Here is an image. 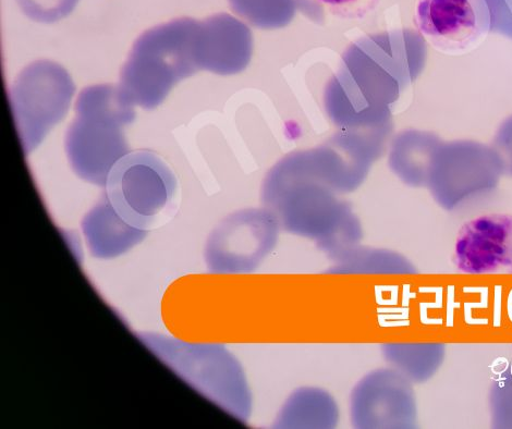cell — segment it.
Listing matches in <instances>:
<instances>
[{"label":"cell","mask_w":512,"mask_h":429,"mask_svg":"<svg viewBox=\"0 0 512 429\" xmlns=\"http://www.w3.org/2000/svg\"><path fill=\"white\" fill-rule=\"evenodd\" d=\"M198 29V21L180 18L145 31L134 42L118 85L130 104L155 109L176 84L200 69Z\"/></svg>","instance_id":"1"},{"label":"cell","mask_w":512,"mask_h":429,"mask_svg":"<svg viewBox=\"0 0 512 429\" xmlns=\"http://www.w3.org/2000/svg\"><path fill=\"white\" fill-rule=\"evenodd\" d=\"M75 108L65 140L69 163L81 179L106 186L113 167L129 154L124 130L136 112L119 88L108 84L83 89Z\"/></svg>","instance_id":"2"},{"label":"cell","mask_w":512,"mask_h":429,"mask_svg":"<svg viewBox=\"0 0 512 429\" xmlns=\"http://www.w3.org/2000/svg\"><path fill=\"white\" fill-rule=\"evenodd\" d=\"M177 192L174 171L149 150L121 158L106 181L109 204L127 225L142 232L161 227L172 217Z\"/></svg>","instance_id":"3"},{"label":"cell","mask_w":512,"mask_h":429,"mask_svg":"<svg viewBox=\"0 0 512 429\" xmlns=\"http://www.w3.org/2000/svg\"><path fill=\"white\" fill-rule=\"evenodd\" d=\"M75 92L68 71L54 61H35L19 73L8 97L24 154L34 151L66 117Z\"/></svg>","instance_id":"4"},{"label":"cell","mask_w":512,"mask_h":429,"mask_svg":"<svg viewBox=\"0 0 512 429\" xmlns=\"http://www.w3.org/2000/svg\"><path fill=\"white\" fill-rule=\"evenodd\" d=\"M503 175L492 146L457 140L440 146L428 183L435 201L456 212L490 198Z\"/></svg>","instance_id":"5"},{"label":"cell","mask_w":512,"mask_h":429,"mask_svg":"<svg viewBox=\"0 0 512 429\" xmlns=\"http://www.w3.org/2000/svg\"><path fill=\"white\" fill-rule=\"evenodd\" d=\"M408 378L387 366L363 376L349 397L355 428H414L418 425L416 392Z\"/></svg>","instance_id":"6"},{"label":"cell","mask_w":512,"mask_h":429,"mask_svg":"<svg viewBox=\"0 0 512 429\" xmlns=\"http://www.w3.org/2000/svg\"><path fill=\"white\" fill-rule=\"evenodd\" d=\"M280 225L273 216L242 213L215 230L207 245V261L217 273H252L279 242Z\"/></svg>","instance_id":"7"},{"label":"cell","mask_w":512,"mask_h":429,"mask_svg":"<svg viewBox=\"0 0 512 429\" xmlns=\"http://www.w3.org/2000/svg\"><path fill=\"white\" fill-rule=\"evenodd\" d=\"M416 24L425 42L438 51H469L491 32L486 0H419Z\"/></svg>","instance_id":"8"},{"label":"cell","mask_w":512,"mask_h":429,"mask_svg":"<svg viewBox=\"0 0 512 429\" xmlns=\"http://www.w3.org/2000/svg\"><path fill=\"white\" fill-rule=\"evenodd\" d=\"M454 261L467 274L511 273L512 215H485L463 226Z\"/></svg>","instance_id":"9"},{"label":"cell","mask_w":512,"mask_h":429,"mask_svg":"<svg viewBox=\"0 0 512 429\" xmlns=\"http://www.w3.org/2000/svg\"><path fill=\"white\" fill-rule=\"evenodd\" d=\"M248 33L240 22L219 15L199 22L197 55L200 69L222 75L234 73L245 64Z\"/></svg>","instance_id":"10"},{"label":"cell","mask_w":512,"mask_h":429,"mask_svg":"<svg viewBox=\"0 0 512 429\" xmlns=\"http://www.w3.org/2000/svg\"><path fill=\"white\" fill-rule=\"evenodd\" d=\"M339 422V407L328 391L301 387L286 399L274 426L278 428H334Z\"/></svg>","instance_id":"11"},{"label":"cell","mask_w":512,"mask_h":429,"mask_svg":"<svg viewBox=\"0 0 512 429\" xmlns=\"http://www.w3.org/2000/svg\"><path fill=\"white\" fill-rule=\"evenodd\" d=\"M388 366L414 384L429 382L440 371L446 349L443 343H385L382 347Z\"/></svg>","instance_id":"12"},{"label":"cell","mask_w":512,"mask_h":429,"mask_svg":"<svg viewBox=\"0 0 512 429\" xmlns=\"http://www.w3.org/2000/svg\"><path fill=\"white\" fill-rule=\"evenodd\" d=\"M331 275L367 276H412L418 268L399 252L383 249L359 247L333 262L326 271Z\"/></svg>","instance_id":"13"},{"label":"cell","mask_w":512,"mask_h":429,"mask_svg":"<svg viewBox=\"0 0 512 429\" xmlns=\"http://www.w3.org/2000/svg\"><path fill=\"white\" fill-rule=\"evenodd\" d=\"M441 141L433 134L409 132L399 141L396 163L402 179L410 185L428 183Z\"/></svg>","instance_id":"14"},{"label":"cell","mask_w":512,"mask_h":429,"mask_svg":"<svg viewBox=\"0 0 512 429\" xmlns=\"http://www.w3.org/2000/svg\"><path fill=\"white\" fill-rule=\"evenodd\" d=\"M489 408L493 428H512V360L497 366L490 389Z\"/></svg>","instance_id":"15"},{"label":"cell","mask_w":512,"mask_h":429,"mask_svg":"<svg viewBox=\"0 0 512 429\" xmlns=\"http://www.w3.org/2000/svg\"><path fill=\"white\" fill-rule=\"evenodd\" d=\"M237 14L253 22H265L268 18L290 14L295 0H229Z\"/></svg>","instance_id":"16"},{"label":"cell","mask_w":512,"mask_h":429,"mask_svg":"<svg viewBox=\"0 0 512 429\" xmlns=\"http://www.w3.org/2000/svg\"><path fill=\"white\" fill-rule=\"evenodd\" d=\"M20 8L30 19L42 23H54L71 14L79 0H17Z\"/></svg>","instance_id":"17"},{"label":"cell","mask_w":512,"mask_h":429,"mask_svg":"<svg viewBox=\"0 0 512 429\" xmlns=\"http://www.w3.org/2000/svg\"><path fill=\"white\" fill-rule=\"evenodd\" d=\"M331 14L343 19H358L369 14L380 0H318Z\"/></svg>","instance_id":"18"},{"label":"cell","mask_w":512,"mask_h":429,"mask_svg":"<svg viewBox=\"0 0 512 429\" xmlns=\"http://www.w3.org/2000/svg\"><path fill=\"white\" fill-rule=\"evenodd\" d=\"M492 147L501 162L503 174L512 177V116L499 126Z\"/></svg>","instance_id":"19"},{"label":"cell","mask_w":512,"mask_h":429,"mask_svg":"<svg viewBox=\"0 0 512 429\" xmlns=\"http://www.w3.org/2000/svg\"><path fill=\"white\" fill-rule=\"evenodd\" d=\"M491 18V32L512 40V0H486Z\"/></svg>","instance_id":"20"}]
</instances>
